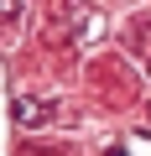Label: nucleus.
<instances>
[{"label":"nucleus","mask_w":151,"mask_h":156,"mask_svg":"<svg viewBox=\"0 0 151 156\" xmlns=\"http://www.w3.org/2000/svg\"><path fill=\"white\" fill-rule=\"evenodd\" d=\"M16 115H21V120H26V125H37V120H42V115H47V109H42V104H16Z\"/></svg>","instance_id":"obj_1"},{"label":"nucleus","mask_w":151,"mask_h":156,"mask_svg":"<svg viewBox=\"0 0 151 156\" xmlns=\"http://www.w3.org/2000/svg\"><path fill=\"white\" fill-rule=\"evenodd\" d=\"M0 16H21V0H0Z\"/></svg>","instance_id":"obj_2"}]
</instances>
